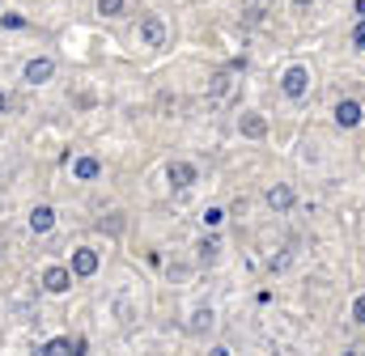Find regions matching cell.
<instances>
[{
	"label": "cell",
	"mask_w": 365,
	"mask_h": 356,
	"mask_svg": "<svg viewBox=\"0 0 365 356\" xmlns=\"http://www.w3.org/2000/svg\"><path fill=\"white\" fill-rule=\"evenodd\" d=\"M166 178H170V187H175V191H187V187H195V182H200V170H195L191 162H170V166H166Z\"/></svg>",
	"instance_id": "cell-2"
},
{
	"label": "cell",
	"mask_w": 365,
	"mask_h": 356,
	"mask_svg": "<svg viewBox=\"0 0 365 356\" xmlns=\"http://www.w3.org/2000/svg\"><path fill=\"white\" fill-rule=\"evenodd\" d=\"M93 271H98V251L77 246V251H73V276H81V280H86V276H93Z\"/></svg>",
	"instance_id": "cell-8"
},
{
	"label": "cell",
	"mask_w": 365,
	"mask_h": 356,
	"mask_svg": "<svg viewBox=\"0 0 365 356\" xmlns=\"http://www.w3.org/2000/svg\"><path fill=\"white\" fill-rule=\"evenodd\" d=\"M280 89H284V98L302 102V98H306V89H310V68H302V64L284 68V77H280Z\"/></svg>",
	"instance_id": "cell-1"
},
{
	"label": "cell",
	"mask_w": 365,
	"mask_h": 356,
	"mask_svg": "<svg viewBox=\"0 0 365 356\" xmlns=\"http://www.w3.org/2000/svg\"><path fill=\"white\" fill-rule=\"evenodd\" d=\"M43 288H47V293H68V288H73V267H47V271H43Z\"/></svg>",
	"instance_id": "cell-5"
},
{
	"label": "cell",
	"mask_w": 365,
	"mask_h": 356,
	"mask_svg": "<svg viewBox=\"0 0 365 356\" xmlns=\"http://www.w3.org/2000/svg\"><path fill=\"white\" fill-rule=\"evenodd\" d=\"M212 323H217V314H212L208 305H200V310L191 314V323H187V331H191V335H208V331H212Z\"/></svg>",
	"instance_id": "cell-11"
},
{
	"label": "cell",
	"mask_w": 365,
	"mask_h": 356,
	"mask_svg": "<svg viewBox=\"0 0 365 356\" xmlns=\"http://www.w3.org/2000/svg\"><path fill=\"white\" fill-rule=\"evenodd\" d=\"M4 106H9V98H4V93H0V115H4Z\"/></svg>",
	"instance_id": "cell-22"
},
{
	"label": "cell",
	"mask_w": 365,
	"mask_h": 356,
	"mask_svg": "<svg viewBox=\"0 0 365 356\" xmlns=\"http://www.w3.org/2000/svg\"><path fill=\"white\" fill-rule=\"evenodd\" d=\"M353 323H361V327H365V293L353 297Z\"/></svg>",
	"instance_id": "cell-19"
},
{
	"label": "cell",
	"mask_w": 365,
	"mask_h": 356,
	"mask_svg": "<svg viewBox=\"0 0 365 356\" xmlns=\"http://www.w3.org/2000/svg\"><path fill=\"white\" fill-rule=\"evenodd\" d=\"M51 225H56V208H51V204H38V208L30 212V229H34V234H47Z\"/></svg>",
	"instance_id": "cell-10"
},
{
	"label": "cell",
	"mask_w": 365,
	"mask_h": 356,
	"mask_svg": "<svg viewBox=\"0 0 365 356\" xmlns=\"http://www.w3.org/2000/svg\"><path fill=\"white\" fill-rule=\"evenodd\" d=\"M264 199H268L272 212H289V208H293V187H289V182H276V187H268Z\"/></svg>",
	"instance_id": "cell-9"
},
{
	"label": "cell",
	"mask_w": 365,
	"mask_h": 356,
	"mask_svg": "<svg viewBox=\"0 0 365 356\" xmlns=\"http://www.w3.org/2000/svg\"><path fill=\"white\" fill-rule=\"evenodd\" d=\"M43 352H47V356H68V352H77V344H73V340H64V335H56V340H47V344H43Z\"/></svg>",
	"instance_id": "cell-14"
},
{
	"label": "cell",
	"mask_w": 365,
	"mask_h": 356,
	"mask_svg": "<svg viewBox=\"0 0 365 356\" xmlns=\"http://www.w3.org/2000/svg\"><path fill=\"white\" fill-rule=\"evenodd\" d=\"M51 77H56V60L38 56V60L26 64V81H30V85H43V81H51Z\"/></svg>",
	"instance_id": "cell-7"
},
{
	"label": "cell",
	"mask_w": 365,
	"mask_h": 356,
	"mask_svg": "<svg viewBox=\"0 0 365 356\" xmlns=\"http://www.w3.org/2000/svg\"><path fill=\"white\" fill-rule=\"evenodd\" d=\"M140 43H145V47H162V43H166V21H162L158 13L140 17Z\"/></svg>",
	"instance_id": "cell-3"
},
{
	"label": "cell",
	"mask_w": 365,
	"mask_h": 356,
	"mask_svg": "<svg viewBox=\"0 0 365 356\" xmlns=\"http://www.w3.org/2000/svg\"><path fill=\"white\" fill-rule=\"evenodd\" d=\"M268 267H272V271H284V267H289V251H284V255H272Z\"/></svg>",
	"instance_id": "cell-20"
},
{
	"label": "cell",
	"mask_w": 365,
	"mask_h": 356,
	"mask_svg": "<svg viewBox=\"0 0 365 356\" xmlns=\"http://www.w3.org/2000/svg\"><path fill=\"white\" fill-rule=\"evenodd\" d=\"M349 43H353V51H365V17L353 26V38H349Z\"/></svg>",
	"instance_id": "cell-17"
},
{
	"label": "cell",
	"mask_w": 365,
	"mask_h": 356,
	"mask_svg": "<svg viewBox=\"0 0 365 356\" xmlns=\"http://www.w3.org/2000/svg\"><path fill=\"white\" fill-rule=\"evenodd\" d=\"M98 174H102V162H98V157H77V162H73V178L93 182Z\"/></svg>",
	"instance_id": "cell-12"
},
{
	"label": "cell",
	"mask_w": 365,
	"mask_h": 356,
	"mask_svg": "<svg viewBox=\"0 0 365 356\" xmlns=\"http://www.w3.org/2000/svg\"><path fill=\"white\" fill-rule=\"evenodd\" d=\"M238 132H242L247 140H264V136H268V119H264L259 110H242V115H238Z\"/></svg>",
	"instance_id": "cell-4"
},
{
	"label": "cell",
	"mask_w": 365,
	"mask_h": 356,
	"mask_svg": "<svg viewBox=\"0 0 365 356\" xmlns=\"http://www.w3.org/2000/svg\"><path fill=\"white\" fill-rule=\"evenodd\" d=\"M123 4H128V0H98V13H102V17H119Z\"/></svg>",
	"instance_id": "cell-15"
},
{
	"label": "cell",
	"mask_w": 365,
	"mask_h": 356,
	"mask_svg": "<svg viewBox=\"0 0 365 356\" xmlns=\"http://www.w3.org/2000/svg\"><path fill=\"white\" fill-rule=\"evenodd\" d=\"M225 89H230V73H217V77H212V89H208V93H212V98H225Z\"/></svg>",
	"instance_id": "cell-16"
},
{
	"label": "cell",
	"mask_w": 365,
	"mask_h": 356,
	"mask_svg": "<svg viewBox=\"0 0 365 356\" xmlns=\"http://www.w3.org/2000/svg\"><path fill=\"white\" fill-rule=\"evenodd\" d=\"M361 119H365V110H361L357 98H340V102H336V123H340V127H357Z\"/></svg>",
	"instance_id": "cell-6"
},
{
	"label": "cell",
	"mask_w": 365,
	"mask_h": 356,
	"mask_svg": "<svg viewBox=\"0 0 365 356\" xmlns=\"http://www.w3.org/2000/svg\"><path fill=\"white\" fill-rule=\"evenodd\" d=\"M221 221H225V212H221V208H204V225H208V229H217Z\"/></svg>",
	"instance_id": "cell-18"
},
{
	"label": "cell",
	"mask_w": 365,
	"mask_h": 356,
	"mask_svg": "<svg viewBox=\"0 0 365 356\" xmlns=\"http://www.w3.org/2000/svg\"><path fill=\"white\" fill-rule=\"evenodd\" d=\"M310 4H314V0H293V9H310Z\"/></svg>",
	"instance_id": "cell-21"
},
{
	"label": "cell",
	"mask_w": 365,
	"mask_h": 356,
	"mask_svg": "<svg viewBox=\"0 0 365 356\" xmlns=\"http://www.w3.org/2000/svg\"><path fill=\"white\" fill-rule=\"evenodd\" d=\"M217 255H221V242L217 238H200L195 242V259L200 263H217Z\"/></svg>",
	"instance_id": "cell-13"
}]
</instances>
